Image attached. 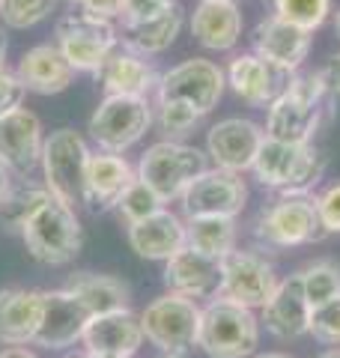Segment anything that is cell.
I'll return each mask as SVG.
<instances>
[{"label": "cell", "instance_id": "1", "mask_svg": "<svg viewBox=\"0 0 340 358\" xmlns=\"http://www.w3.org/2000/svg\"><path fill=\"white\" fill-rule=\"evenodd\" d=\"M328 84L320 69H299L290 78L287 90L269 105L266 138L281 143H313V134L323 122V102Z\"/></svg>", "mask_w": 340, "mask_h": 358}, {"label": "cell", "instance_id": "2", "mask_svg": "<svg viewBox=\"0 0 340 358\" xmlns=\"http://www.w3.org/2000/svg\"><path fill=\"white\" fill-rule=\"evenodd\" d=\"M328 167L325 152L316 143H281L266 138L251 164L254 179L281 194H311Z\"/></svg>", "mask_w": 340, "mask_h": 358}, {"label": "cell", "instance_id": "3", "mask_svg": "<svg viewBox=\"0 0 340 358\" xmlns=\"http://www.w3.org/2000/svg\"><path fill=\"white\" fill-rule=\"evenodd\" d=\"M90 150L87 138L72 126H60L45 134V147H42V185L48 188V194L54 200H60L69 209L84 206V176L90 164Z\"/></svg>", "mask_w": 340, "mask_h": 358}, {"label": "cell", "instance_id": "4", "mask_svg": "<svg viewBox=\"0 0 340 358\" xmlns=\"http://www.w3.org/2000/svg\"><path fill=\"white\" fill-rule=\"evenodd\" d=\"M138 179H143L164 203H176L200 173L209 171L206 150L191 147L185 141H155L143 150L134 164Z\"/></svg>", "mask_w": 340, "mask_h": 358}, {"label": "cell", "instance_id": "5", "mask_svg": "<svg viewBox=\"0 0 340 358\" xmlns=\"http://www.w3.org/2000/svg\"><path fill=\"white\" fill-rule=\"evenodd\" d=\"M325 236L313 194H281L254 218V239L266 251H290Z\"/></svg>", "mask_w": 340, "mask_h": 358}, {"label": "cell", "instance_id": "6", "mask_svg": "<svg viewBox=\"0 0 340 358\" xmlns=\"http://www.w3.org/2000/svg\"><path fill=\"white\" fill-rule=\"evenodd\" d=\"M27 254L42 266H69L84 248V227L78 212L60 200L48 197L39 206L24 230H21Z\"/></svg>", "mask_w": 340, "mask_h": 358}, {"label": "cell", "instance_id": "7", "mask_svg": "<svg viewBox=\"0 0 340 358\" xmlns=\"http://www.w3.org/2000/svg\"><path fill=\"white\" fill-rule=\"evenodd\" d=\"M197 346L209 358H248L260 346V320L251 308L215 296L200 310Z\"/></svg>", "mask_w": 340, "mask_h": 358}, {"label": "cell", "instance_id": "8", "mask_svg": "<svg viewBox=\"0 0 340 358\" xmlns=\"http://www.w3.org/2000/svg\"><path fill=\"white\" fill-rule=\"evenodd\" d=\"M155 126L153 99L105 96L87 120V134L99 152L126 155Z\"/></svg>", "mask_w": 340, "mask_h": 358}, {"label": "cell", "instance_id": "9", "mask_svg": "<svg viewBox=\"0 0 340 358\" xmlns=\"http://www.w3.org/2000/svg\"><path fill=\"white\" fill-rule=\"evenodd\" d=\"M54 45L63 51L75 75H96L101 63L111 57V51L120 48V27L72 9L57 18Z\"/></svg>", "mask_w": 340, "mask_h": 358}, {"label": "cell", "instance_id": "10", "mask_svg": "<svg viewBox=\"0 0 340 358\" xmlns=\"http://www.w3.org/2000/svg\"><path fill=\"white\" fill-rule=\"evenodd\" d=\"M224 90H227V75L218 63L206 57H188L162 72L153 102H185L200 117H206L218 108Z\"/></svg>", "mask_w": 340, "mask_h": 358}, {"label": "cell", "instance_id": "11", "mask_svg": "<svg viewBox=\"0 0 340 358\" xmlns=\"http://www.w3.org/2000/svg\"><path fill=\"white\" fill-rule=\"evenodd\" d=\"M200 305L185 296L164 293L153 299L150 305L141 310V326L143 338L162 352L183 355L191 346H197L200 331Z\"/></svg>", "mask_w": 340, "mask_h": 358}, {"label": "cell", "instance_id": "12", "mask_svg": "<svg viewBox=\"0 0 340 358\" xmlns=\"http://www.w3.org/2000/svg\"><path fill=\"white\" fill-rule=\"evenodd\" d=\"M278 287V275L263 254L236 248L221 260V287L218 296L236 301L242 308H263Z\"/></svg>", "mask_w": 340, "mask_h": 358}, {"label": "cell", "instance_id": "13", "mask_svg": "<svg viewBox=\"0 0 340 358\" xmlns=\"http://www.w3.org/2000/svg\"><path fill=\"white\" fill-rule=\"evenodd\" d=\"M266 141V129L248 117H224L206 131V159L218 171L245 173L251 171L260 147Z\"/></svg>", "mask_w": 340, "mask_h": 358}, {"label": "cell", "instance_id": "14", "mask_svg": "<svg viewBox=\"0 0 340 358\" xmlns=\"http://www.w3.org/2000/svg\"><path fill=\"white\" fill-rule=\"evenodd\" d=\"M45 126L36 110L15 108L0 117V162L13 176L27 179L39 171L42 147H45Z\"/></svg>", "mask_w": 340, "mask_h": 358}, {"label": "cell", "instance_id": "15", "mask_svg": "<svg viewBox=\"0 0 340 358\" xmlns=\"http://www.w3.org/2000/svg\"><path fill=\"white\" fill-rule=\"evenodd\" d=\"M179 203H183L185 218H197V215L236 218L248 203V185L242 173L209 167L206 173H200L188 185V192L179 197Z\"/></svg>", "mask_w": 340, "mask_h": 358}, {"label": "cell", "instance_id": "16", "mask_svg": "<svg viewBox=\"0 0 340 358\" xmlns=\"http://www.w3.org/2000/svg\"><path fill=\"white\" fill-rule=\"evenodd\" d=\"M311 45H313V33L292 27L275 15H263L251 33V51L257 57L275 63L278 69L290 75H296L304 66V60L311 54Z\"/></svg>", "mask_w": 340, "mask_h": 358}, {"label": "cell", "instance_id": "17", "mask_svg": "<svg viewBox=\"0 0 340 358\" xmlns=\"http://www.w3.org/2000/svg\"><path fill=\"white\" fill-rule=\"evenodd\" d=\"M224 75H227V87H230L242 102L254 105V108H269L283 90H287L290 78H292L290 72L278 69L275 63L257 57L254 51L236 54L230 66L224 69Z\"/></svg>", "mask_w": 340, "mask_h": 358}, {"label": "cell", "instance_id": "18", "mask_svg": "<svg viewBox=\"0 0 340 358\" xmlns=\"http://www.w3.org/2000/svg\"><path fill=\"white\" fill-rule=\"evenodd\" d=\"M134 179H138V171H134V164L126 155L96 150L90 155L87 176H84V209H90L93 215L113 212Z\"/></svg>", "mask_w": 340, "mask_h": 358}, {"label": "cell", "instance_id": "19", "mask_svg": "<svg viewBox=\"0 0 340 358\" xmlns=\"http://www.w3.org/2000/svg\"><path fill=\"white\" fill-rule=\"evenodd\" d=\"M45 308H42V322L36 331V346L42 350H69L84 338L87 322L93 320L90 310L78 299H72L66 289H42Z\"/></svg>", "mask_w": 340, "mask_h": 358}, {"label": "cell", "instance_id": "20", "mask_svg": "<svg viewBox=\"0 0 340 358\" xmlns=\"http://www.w3.org/2000/svg\"><path fill=\"white\" fill-rule=\"evenodd\" d=\"M162 72L153 60L138 57L129 48H113L111 57L101 63V69L93 75V81L101 87L105 96H132V99H153Z\"/></svg>", "mask_w": 340, "mask_h": 358}, {"label": "cell", "instance_id": "21", "mask_svg": "<svg viewBox=\"0 0 340 358\" xmlns=\"http://www.w3.org/2000/svg\"><path fill=\"white\" fill-rule=\"evenodd\" d=\"M311 305L304 299V289H302V275H287L283 281H278L275 293L269 296V301L260 313H263V326L269 334H275L281 341H296L304 338L311 331Z\"/></svg>", "mask_w": 340, "mask_h": 358}, {"label": "cell", "instance_id": "22", "mask_svg": "<svg viewBox=\"0 0 340 358\" xmlns=\"http://www.w3.org/2000/svg\"><path fill=\"white\" fill-rule=\"evenodd\" d=\"M15 75L27 93L36 96H60L75 84V69L66 63L54 39L33 45L21 54V60L15 63Z\"/></svg>", "mask_w": 340, "mask_h": 358}, {"label": "cell", "instance_id": "23", "mask_svg": "<svg viewBox=\"0 0 340 358\" xmlns=\"http://www.w3.org/2000/svg\"><path fill=\"white\" fill-rule=\"evenodd\" d=\"M143 326H141V313H134L132 308L126 310H113L93 317L84 329V350L87 355H132L143 346Z\"/></svg>", "mask_w": 340, "mask_h": 358}, {"label": "cell", "instance_id": "24", "mask_svg": "<svg viewBox=\"0 0 340 358\" xmlns=\"http://www.w3.org/2000/svg\"><path fill=\"white\" fill-rule=\"evenodd\" d=\"M164 284L170 293L185 296L191 301L200 299H215L221 287V260H212V257L183 248L176 251L170 260H164Z\"/></svg>", "mask_w": 340, "mask_h": 358}, {"label": "cell", "instance_id": "25", "mask_svg": "<svg viewBox=\"0 0 340 358\" xmlns=\"http://www.w3.org/2000/svg\"><path fill=\"white\" fill-rule=\"evenodd\" d=\"M191 36L206 51H233L242 39L245 18L236 0H200L191 13Z\"/></svg>", "mask_w": 340, "mask_h": 358}, {"label": "cell", "instance_id": "26", "mask_svg": "<svg viewBox=\"0 0 340 358\" xmlns=\"http://www.w3.org/2000/svg\"><path fill=\"white\" fill-rule=\"evenodd\" d=\"M129 248L141 260H170L176 251L185 248V221L173 209H158L155 215L126 227Z\"/></svg>", "mask_w": 340, "mask_h": 358}, {"label": "cell", "instance_id": "27", "mask_svg": "<svg viewBox=\"0 0 340 358\" xmlns=\"http://www.w3.org/2000/svg\"><path fill=\"white\" fill-rule=\"evenodd\" d=\"M42 308H45L42 289H27V287L0 289V343L27 346L36 341Z\"/></svg>", "mask_w": 340, "mask_h": 358}, {"label": "cell", "instance_id": "28", "mask_svg": "<svg viewBox=\"0 0 340 358\" xmlns=\"http://www.w3.org/2000/svg\"><path fill=\"white\" fill-rule=\"evenodd\" d=\"M120 27V45L129 48L138 57H155V54H164L170 45L179 39V33L185 27V9L173 3L170 9H164L162 15L138 21V24H117Z\"/></svg>", "mask_w": 340, "mask_h": 358}, {"label": "cell", "instance_id": "29", "mask_svg": "<svg viewBox=\"0 0 340 358\" xmlns=\"http://www.w3.org/2000/svg\"><path fill=\"white\" fill-rule=\"evenodd\" d=\"M63 289L72 299H78L90 310V317L101 313L126 310L132 301V287L117 275H101V272H72L66 278Z\"/></svg>", "mask_w": 340, "mask_h": 358}, {"label": "cell", "instance_id": "30", "mask_svg": "<svg viewBox=\"0 0 340 358\" xmlns=\"http://www.w3.org/2000/svg\"><path fill=\"white\" fill-rule=\"evenodd\" d=\"M236 239H239L236 218H218V215L185 218V248L206 254L212 260H224L230 251H236Z\"/></svg>", "mask_w": 340, "mask_h": 358}, {"label": "cell", "instance_id": "31", "mask_svg": "<svg viewBox=\"0 0 340 358\" xmlns=\"http://www.w3.org/2000/svg\"><path fill=\"white\" fill-rule=\"evenodd\" d=\"M48 188H45L42 182H36V179H18L13 188H9V194L3 197V203H0V227L9 230V233H18L24 230V224L36 215L39 206L48 200Z\"/></svg>", "mask_w": 340, "mask_h": 358}, {"label": "cell", "instance_id": "32", "mask_svg": "<svg viewBox=\"0 0 340 358\" xmlns=\"http://www.w3.org/2000/svg\"><path fill=\"white\" fill-rule=\"evenodd\" d=\"M266 6L269 15L308 33H316L332 15V0H266Z\"/></svg>", "mask_w": 340, "mask_h": 358}, {"label": "cell", "instance_id": "33", "mask_svg": "<svg viewBox=\"0 0 340 358\" xmlns=\"http://www.w3.org/2000/svg\"><path fill=\"white\" fill-rule=\"evenodd\" d=\"M302 289L311 308H320L325 301L340 296V266L334 260H316L302 268Z\"/></svg>", "mask_w": 340, "mask_h": 358}, {"label": "cell", "instance_id": "34", "mask_svg": "<svg viewBox=\"0 0 340 358\" xmlns=\"http://www.w3.org/2000/svg\"><path fill=\"white\" fill-rule=\"evenodd\" d=\"M57 13V0H0V24L6 30H30Z\"/></svg>", "mask_w": 340, "mask_h": 358}, {"label": "cell", "instance_id": "35", "mask_svg": "<svg viewBox=\"0 0 340 358\" xmlns=\"http://www.w3.org/2000/svg\"><path fill=\"white\" fill-rule=\"evenodd\" d=\"M153 110H155V129L164 134V141H183L203 120L185 102H153Z\"/></svg>", "mask_w": 340, "mask_h": 358}, {"label": "cell", "instance_id": "36", "mask_svg": "<svg viewBox=\"0 0 340 358\" xmlns=\"http://www.w3.org/2000/svg\"><path fill=\"white\" fill-rule=\"evenodd\" d=\"M164 206L167 203L143 182V179H134V182L126 188V194L120 197V203H117V209H113V212H117V215L126 221V227H129V224H138L143 218L155 215V212L164 209Z\"/></svg>", "mask_w": 340, "mask_h": 358}, {"label": "cell", "instance_id": "37", "mask_svg": "<svg viewBox=\"0 0 340 358\" xmlns=\"http://www.w3.org/2000/svg\"><path fill=\"white\" fill-rule=\"evenodd\" d=\"M313 341H320L323 346H340V296L325 301V305L311 310V331Z\"/></svg>", "mask_w": 340, "mask_h": 358}, {"label": "cell", "instance_id": "38", "mask_svg": "<svg viewBox=\"0 0 340 358\" xmlns=\"http://www.w3.org/2000/svg\"><path fill=\"white\" fill-rule=\"evenodd\" d=\"M316 200V215H320L323 233H340V182L325 185L320 194H313Z\"/></svg>", "mask_w": 340, "mask_h": 358}, {"label": "cell", "instance_id": "39", "mask_svg": "<svg viewBox=\"0 0 340 358\" xmlns=\"http://www.w3.org/2000/svg\"><path fill=\"white\" fill-rule=\"evenodd\" d=\"M24 96H27V90L18 81L15 69L3 66V69H0V117L15 108H24Z\"/></svg>", "mask_w": 340, "mask_h": 358}, {"label": "cell", "instance_id": "40", "mask_svg": "<svg viewBox=\"0 0 340 358\" xmlns=\"http://www.w3.org/2000/svg\"><path fill=\"white\" fill-rule=\"evenodd\" d=\"M176 0H122V18L120 24H138V21L162 15Z\"/></svg>", "mask_w": 340, "mask_h": 358}, {"label": "cell", "instance_id": "41", "mask_svg": "<svg viewBox=\"0 0 340 358\" xmlns=\"http://www.w3.org/2000/svg\"><path fill=\"white\" fill-rule=\"evenodd\" d=\"M72 6L78 13L111 21V24H120V18H122V0H75Z\"/></svg>", "mask_w": 340, "mask_h": 358}, {"label": "cell", "instance_id": "42", "mask_svg": "<svg viewBox=\"0 0 340 358\" xmlns=\"http://www.w3.org/2000/svg\"><path fill=\"white\" fill-rule=\"evenodd\" d=\"M320 72H323L325 84H328V93H340V51L328 57V63L323 66Z\"/></svg>", "mask_w": 340, "mask_h": 358}, {"label": "cell", "instance_id": "43", "mask_svg": "<svg viewBox=\"0 0 340 358\" xmlns=\"http://www.w3.org/2000/svg\"><path fill=\"white\" fill-rule=\"evenodd\" d=\"M13 182H15V176H13V171L0 162V203H3V197L9 194V188H13Z\"/></svg>", "mask_w": 340, "mask_h": 358}, {"label": "cell", "instance_id": "44", "mask_svg": "<svg viewBox=\"0 0 340 358\" xmlns=\"http://www.w3.org/2000/svg\"><path fill=\"white\" fill-rule=\"evenodd\" d=\"M0 358H39V355L27 350V346H6V350H0Z\"/></svg>", "mask_w": 340, "mask_h": 358}, {"label": "cell", "instance_id": "45", "mask_svg": "<svg viewBox=\"0 0 340 358\" xmlns=\"http://www.w3.org/2000/svg\"><path fill=\"white\" fill-rule=\"evenodd\" d=\"M6 57H9V39H6V30L0 27V69L6 66Z\"/></svg>", "mask_w": 340, "mask_h": 358}, {"label": "cell", "instance_id": "46", "mask_svg": "<svg viewBox=\"0 0 340 358\" xmlns=\"http://www.w3.org/2000/svg\"><path fill=\"white\" fill-rule=\"evenodd\" d=\"M254 358H292V355H287V352H257Z\"/></svg>", "mask_w": 340, "mask_h": 358}, {"label": "cell", "instance_id": "47", "mask_svg": "<svg viewBox=\"0 0 340 358\" xmlns=\"http://www.w3.org/2000/svg\"><path fill=\"white\" fill-rule=\"evenodd\" d=\"M334 36L340 39V9H337V13H334Z\"/></svg>", "mask_w": 340, "mask_h": 358}, {"label": "cell", "instance_id": "48", "mask_svg": "<svg viewBox=\"0 0 340 358\" xmlns=\"http://www.w3.org/2000/svg\"><path fill=\"white\" fill-rule=\"evenodd\" d=\"M320 358H340V350H328V352H323Z\"/></svg>", "mask_w": 340, "mask_h": 358}, {"label": "cell", "instance_id": "49", "mask_svg": "<svg viewBox=\"0 0 340 358\" xmlns=\"http://www.w3.org/2000/svg\"><path fill=\"white\" fill-rule=\"evenodd\" d=\"M87 358H132V355H87Z\"/></svg>", "mask_w": 340, "mask_h": 358}, {"label": "cell", "instance_id": "50", "mask_svg": "<svg viewBox=\"0 0 340 358\" xmlns=\"http://www.w3.org/2000/svg\"><path fill=\"white\" fill-rule=\"evenodd\" d=\"M158 358H185V355H173V352H164V355H158Z\"/></svg>", "mask_w": 340, "mask_h": 358}, {"label": "cell", "instance_id": "51", "mask_svg": "<svg viewBox=\"0 0 340 358\" xmlns=\"http://www.w3.org/2000/svg\"><path fill=\"white\" fill-rule=\"evenodd\" d=\"M57 3H75V0H57Z\"/></svg>", "mask_w": 340, "mask_h": 358}, {"label": "cell", "instance_id": "52", "mask_svg": "<svg viewBox=\"0 0 340 358\" xmlns=\"http://www.w3.org/2000/svg\"><path fill=\"white\" fill-rule=\"evenodd\" d=\"M69 358H87V355H69Z\"/></svg>", "mask_w": 340, "mask_h": 358}]
</instances>
